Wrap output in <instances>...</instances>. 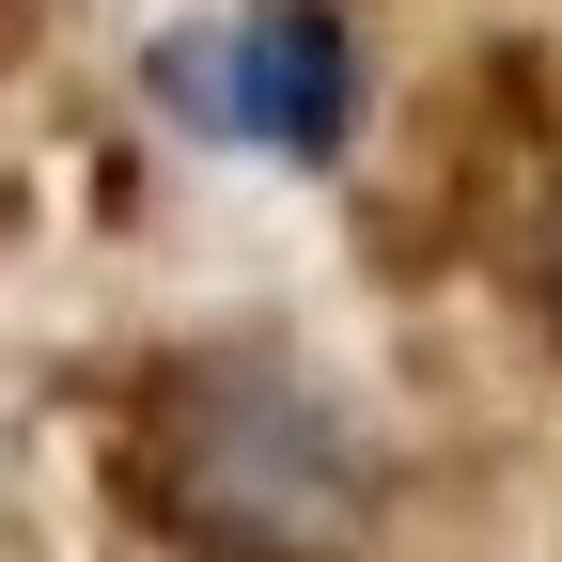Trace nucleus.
Returning a JSON list of instances; mask_svg holds the SVG:
<instances>
[{
	"mask_svg": "<svg viewBox=\"0 0 562 562\" xmlns=\"http://www.w3.org/2000/svg\"><path fill=\"white\" fill-rule=\"evenodd\" d=\"M140 501L203 562H328L360 531V438L281 360H188L140 422Z\"/></svg>",
	"mask_w": 562,
	"mask_h": 562,
	"instance_id": "f257e3e1",
	"label": "nucleus"
}]
</instances>
